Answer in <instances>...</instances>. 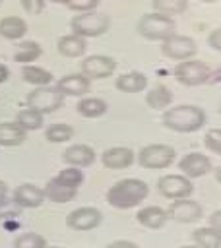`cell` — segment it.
Masks as SVG:
<instances>
[{
	"mask_svg": "<svg viewBox=\"0 0 221 248\" xmlns=\"http://www.w3.org/2000/svg\"><path fill=\"white\" fill-rule=\"evenodd\" d=\"M161 122L167 130H173L178 134H192L205 124V112L196 105H178V107L165 108Z\"/></svg>",
	"mask_w": 221,
	"mask_h": 248,
	"instance_id": "obj_1",
	"label": "cell"
},
{
	"mask_svg": "<svg viewBox=\"0 0 221 248\" xmlns=\"http://www.w3.org/2000/svg\"><path fill=\"white\" fill-rule=\"evenodd\" d=\"M149 194V186L140 178H122L107 190L109 205L116 209H130L142 203Z\"/></svg>",
	"mask_w": 221,
	"mask_h": 248,
	"instance_id": "obj_2",
	"label": "cell"
},
{
	"mask_svg": "<svg viewBox=\"0 0 221 248\" xmlns=\"http://www.w3.org/2000/svg\"><path fill=\"white\" fill-rule=\"evenodd\" d=\"M174 19L171 16H163L157 12L151 14H143L136 25V31L147 39V41H165L167 37H171L174 33Z\"/></svg>",
	"mask_w": 221,
	"mask_h": 248,
	"instance_id": "obj_3",
	"label": "cell"
},
{
	"mask_svg": "<svg viewBox=\"0 0 221 248\" xmlns=\"http://www.w3.org/2000/svg\"><path fill=\"white\" fill-rule=\"evenodd\" d=\"M109 25H110L109 16L97 14V12H83L79 16H74L72 21H70L72 33H76V35H79L83 39L99 37V35L107 33Z\"/></svg>",
	"mask_w": 221,
	"mask_h": 248,
	"instance_id": "obj_4",
	"label": "cell"
},
{
	"mask_svg": "<svg viewBox=\"0 0 221 248\" xmlns=\"http://www.w3.org/2000/svg\"><path fill=\"white\" fill-rule=\"evenodd\" d=\"M176 157V151L167 143H149L138 151V163L143 169L161 170L167 169Z\"/></svg>",
	"mask_w": 221,
	"mask_h": 248,
	"instance_id": "obj_5",
	"label": "cell"
},
{
	"mask_svg": "<svg viewBox=\"0 0 221 248\" xmlns=\"http://www.w3.org/2000/svg\"><path fill=\"white\" fill-rule=\"evenodd\" d=\"M25 103L29 108H35L39 110L41 114H48V112H54L58 110L62 105H64V93H60L54 87L50 85H43V87H35L27 97H25Z\"/></svg>",
	"mask_w": 221,
	"mask_h": 248,
	"instance_id": "obj_6",
	"label": "cell"
},
{
	"mask_svg": "<svg viewBox=\"0 0 221 248\" xmlns=\"http://www.w3.org/2000/svg\"><path fill=\"white\" fill-rule=\"evenodd\" d=\"M174 78L178 83L182 85H188V87H196V85H202L207 81L209 78V66L202 60H194V58H188V60H180L174 70H173Z\"/></svg>",
	"mask_w": 221,
	"mask_h": 248,
	"instance_id": "obj_7",
	"label": "cell"
},
{
	"mask_svg": "<svg viewBox=\"0 0 221 248\" xmlns=\"http://www.w3.org/2000/svg\"><path fill=\"white\" fill-rule=\"evenodd\" d=\"M161 52H163V56L180 62V60H188V58L196 56L198 46H196V41H194L192 37L173 33L171 37H167V39L163 41Z\"/></svg>",
	"mask_w": 221,
	"mask_h": 248,
	"instance_id": "obj_8",
	"label": "cell"
},
{
	"mask_svg": "<svg viewBox=\"0 0 221 248\" xmlns=\"http://www.w3.org/2000/svg\"><path fill=\"white\" fill-rule=\"evenodd\" d=\"M157 190L161 196L169 200H180L188 198L194 192V184L184 174H163L157 180Z\"/></svg>",
	"mask_w": 221,
	"mask_h": 248,
	"instance_id": "obj_9",
	"label": "cell"
},
{
	"mask_svg": "<svg viewBox=\"0 0 221 248\" xmlns=\"http://www.w3.org/2000/svg\"><path fill=\"white\" fill-rule=\"evenodd\" d=\"M116 70V60L112 56L105 54H91L81 60V74L91 81V79H105L112 76Z\"/></svg>",
	"mask_w": 221,
	"mask_h": 248,
	"instance_id": "obj_10",
	"label": "cell"
},
{
	"mask_svg": "<svg viewBox=\"0 0 221 248\" xmlns=\"http://www.w3.org/2000/svg\"><path fill=\"white\" fill-rule=\"evenodd\" d=\"M101 221H103V213H101L97 207H89V205L78 207V209L70 211L68 217H66L68 229L78 231V232L97 229V227L101 225Z\"/></svg>",
	"mask_w": 221,
	"mask_h": 248,
	"instance_id": "obj_11",
	"label": "cell"
},
{
	"mask_svg": "<svg viewBox=\"0 0 221 248\" xmlns=\"http://www.w3.org/2000/svg\"><path fill=\"white\" fill-rule=\"evenodd\" d=\"M167 215L169 219L176 221V223H196L204 217V209L198 202L194 200H188V198H180V200H174L171 202L169 209H167Z\"/></svg>",
	"mask_w": 221,
	"mask_h": 248,
	"instance_id": "obj_12",
	"label": "cell"
},
{
	"mask_svg": "<svg viewBox=\"0 0 221 248\" xmlns=\"http://www.w3.org/2000/svg\"><path fill=\"white\" fill-rule=\"evenodd\" d=\"M211 161L207 155L204 153H198V151H192V153H186L180 161H178V170H182V174L186 178H200V176H205L209 170H211Z\"/></svg>",
	"mask_w": 221,
	"mask_h": 248,
	"instance_id": "obj_13",
	"label": "cell"
},
{
	"mask_svg": "<svg viewBox=\"0 0 221 248\" xmlns=\"http://www.w3.org/2000/svg\"><path fill=\"white\" fill-rule=\"evenodd\" d=\"M12 202L17 207H25V209H35L39 205H43L45 202V192L41 186L31 184V182H23L14 190V198Z\"/></svg>",
	"mask_w": 221,
	"mask_h": 248,
	"instance_id": "obj_14",
	"label": "cell"
},
{
	"mask_svg": "<svg viewBox=\"0 0 221 248\" xmlns=\"http://www.w3.org/2000/svg\"><path fill=\"white\" fill-rule=\"evenodd\" d=\"M56 89L60 93H64V97L66 95H70V97H85L89 93V89H91V81L81 72L79 74H68V76H64V78H60L56 81Z\"/></svg>",
	"mask_w": 221,
	"mask_h": 248,
	"instance_id": "obj_15",
	"label": "cell"
},
{
	"mask_svg": "<svg viewBox=\"0 0 221 248\" xmlns=\"http://www.w3.org/2000/svg\"><path fill=\"white\" fill-rule=\"evenodd\" d=\"M136 161V153L130 147H109L101 155V163L110 170L128 169Z\"/></svg>",
	"mask_w": 221,
	"mask_h": 248,
	"instance_id": "obj_16",
	"label": "cell"
},
{
	"mask_svg": "<svg viewBox=\"0 0 221 248\" xmlns=\"http://www.w3.org/2000/svg\"><path fill=\"white\" fill-rule=\"evenodd\" d=\"M95 157H97L95 155V149L91 145H87V143H74L62 155V159H64V163L68 167H78V169L93 165L95 163Z\"/></svg>",
	"mask_w": 221,
	"mask_h": 248,
	"instance_id": "obj_17",
	"label": "cell"
},
{
	"mask_svg": "<svg viewBox=\"0 0 221 248\" xmlns=\"http://www.w3.org/2000/svg\"><path fill=\"white\" fill-rule=\"evenodd\" d=\"M136 221L142 227L155 231V229L165 227V223L169 221V215H167V209H163L161 205H147L136 213Z\"/></svg>",
	"mask_w": 221,
	"mask_h": 248,
	"instance_id": "obj_18",
	"label": "cell"
},
{
	"mask_svg": "<svg viewBox=\"0 0 221 248\" xmlns=\"http://www.w3.org/2000/svg\"><path fill=\"white\" fill-rule=\"evenodd\" d=\"M56 48H58V52H60L62 56H66V58H79V56L85 54L87 43H85L83 37H79V35H76V33H70V35H64V37L58 39Z\"/></svg>",
	"mask_w": 221,
	"mask_h": 248,
	"instance_id": "obj_19",
	"label": "cell"
},
{
	"mask_svg": "<svg viewBox=\"0 0 221 248\" xmlns=\"http://www.w3.org/2000/svg\"><path fill=\"white\" fill-rule=\"evenodd\" d=\"M45 192V198L48 202H54V203H66V202H72L78 194V188H70L62 182H58L56 178H50L47 182V186L43 188Z\"/></svg>",
	"mask_w": 221,
	"mask_h": 248,
	"instance_id": "obj_20",
	"label": "cell"
},
{
	"mask_svg": "<svg viewBox=\"0 0 221 248\" xmlns=\"http://www.w3.org/2000/svg\"><path fill=\"white\" fill-rule=\"evenodd\" d=\"M27 33V21L19 16H6L0 19V37L8 41L23 39Z\"/></svg>",
	"mask_w": 221,
	"mask_h": 248,
	"instance_id": "obj_21",
	"label": "cell"
},
{
	"mask_svg": "<svg viewBox=\"0 0 221 248\" xmlns=\"http://www.w3.org/2000/svg\"><path fill=\"white\" fill-rule=\"evenodd\" d=\"M114 85L122 93H140L147 87V78L142 72H128V74H120Z\"/></svg>",
	"mask_w": 221,
	"mask_h": 248,
	"instance_id": "obj_22",
	"label": "cell"
},
{
	"mask_svg": "<svg viewBox=\"0 0 221 248\" xmlns=\"http://www.w3.org/2000/svg\"><path fill=\"white\" fill-rule=\"evenodd\" d=\"M27 138V132L17 122H0V145L16 147L21 145Z\"/></svg>",
	"mask_w": 221,
	"mask_h": 248,
	"instance_id": "obj_23",
	"label": "cell"
},
{
	"mask_svg": "<svg viewBox=\"0 0 221 248\" xmlns=\"http://www.w3.org/2000/svg\"><path fill=\"white\" fill-rule=\"evenodd\" d=\"M107 108L109 105L101 97H81L79 103L76 105L78 114H81L83 118H99L107 112Z\"/></svg>",
	"mask_w": 221,
	"mask_h": 248,
	"instance_id": "obj_24",
	"label": "cell"
},
{
	"mask_svg": "<svg viewBox=\"0 0 221 248\" xmlns=\"http://www.w3.org/2000/svg\"><path fill=\"white\" fill-rule=\"evenodd\" d=\"M145 103H147V107L153 108V110H165V108L173 103V91H171L167 85L159 83V85L151 87V89L145 93Z\"/></svg>",
	"mask_w": 221,
	"mask_h": 248,
	"instance_id": "obj_25",
	"label": "cell"
},
{
	"mask_svg": "<svg viewBox=\"0 0 221 248\" xmlns=\"http://www.w3.org/2000/svg\"><path fill=\"white\" fill-rule=\"evenodd\" d=\"M192 240L200 248H221V232L209 225L192 231Z\"/></svg>",
	"mask_w": 221,
	"mask_h": 248,
	"instance_id": "obj_26",
	"label": "cell"
},
{
	"mask_svg": "<svg viewBox=\"0 0 221 248\" xmlns=\"http://www.w3.org/2000/svg\"><path fill=\"white\" fill-rule=\"evenodd\" d=\"M21 78H23L25 83H31V85H37V87L48 85L54 79L48 70H45L41 66H33V64H25L21 68Z\"/></svg>",
	"mask_w": 221,
	"mask_h": 248,
	"instance_id": "obj_27",
	"label": "cell"
},
{
	"mask_svg": "<svg viewBox=\"0 0 221 248\" xmlns=\"http://www.w3.org/2000/svg\"><path fill=\"white\" fill-rule=\"evenodd\" d=\"M16 122H17L25 132H33V130L43 128V124H45V114H41L39 110L27 107V108H21V110L17 112Z\"/></svg>",
	"mask_w": 221,
	"mask_h": 248,
	"instance_id": "obj_28",
	"label": "cell"
},
{
	"mask_svg": "<svg viewBox=\"0 0 221 248\" xmlns=\"http://www.w3.org/2000/svg\"><path fill=\"white\" fill-rule=\"evenodd\" d=\"M41 54H43V48H41V45L37 41H23V43H19V46H17V50L14 54V60L21 62L25 66L29 62H35Z\"/></svg>",
	"mask_w": 221,
	"mask_h": 248,
	"instance_id": "obj_29",
	"label": "cell"
},
{
	"mask_svg": "<svg viewBox=\"0 0 221 248\" xmlns=\"http://www.w3.org/2000/svg\"><path fill=\"white\" fill-rule=\"evenodd\" d=\"M45 138L50 143H62V141H68V140L74 138V128L66 122H54V124L47 126Z\"/></svg>",
	"mask_w": 221,
	"mask_h": 248,
	"instance_id": "obj_30",
	"label": "cell"
},
{
	"mask_svg": "<svg viewBox=\"0 0 221 248\" xmlns=\"http://www.w3.org/2000/svg\"><path fill=\"white\" fill-rule=\"evenodd\" d=\"M151 8L163 16H176L188 8V0H151Z\"/></svg>",
	"mask_w": 221,
	"mask_h": 248,
	"instance_id": "obj_31",
	"label": "cell"
},
{
	"mask_svg": "<svg viewBox=\"0 0 221 248\" xmlns=\"http://www.w3.org/2000/svg\"><path fill=\"white\" fill-rule=\"evenodd\" d=\"M54 178H56L58 182L70 186V188H79L81 182H83V172H81L78 167H66V169H62Z\"/></svg>",
	"mask_w": 221,
	"mask_h": 248,
	"instance_id": "obj_32",
	"label": "cell"
},
{
	"mask_svg": "<svg viewBox=\"0 0 221 248\" xmlns=\"http://www.w3.org/2000/svg\"><path fill=\"white\" fill-rule=\"evenodd\" d=\"M47 240L39 232H21L14 240V248H45Z\"/></svg>",
	"mask_w": 221,
	"mask_h": 248,
	"instance_id": "obj_33",
	"label": "cell"
},
{
	"mask_svg": "<svg viewBox=\"0 0 221 248\" xmlns=\"http://www.w3.org/2000/svg\"><path fill=\"white\" fill-rule=\"evenodd\" d=\"M204 143H205V147H207L211 153H215V155L221 157V128H211V130H207L205 136H204Z\"/></svg>",
	"mask_w": 221,
	"mask_h": 248,
	"instance_id": "obj_34",
	"label": "cell"
},
{
	"mask_svg": "<svg viewBox=\"0 0 221 248\" xmlns=\"http://www.w3.org/2000/svg\"><path fill=\"white\" fill-rule=\"evenodd\" d=\"M70 10L74 12H93L97 6H99V0H68L66 4Z\"/></svg>",
	"mask_w": 221,
	"mask_h": 248,
	"instance_id": "obj_35",
	"label": "cell"
},
{
	"mask_svg": "<svg viewBox=\"0 0 221 248\" xmlns=\"http://www.w3.org/2000/svg\"><path fill=\"white\" fill-rule=\"evenodd\" d=\"M19 2H21V8L31 16H37L45 10V0H19Z\"/></svg>",
	"mask_w": 221,
	"mask_h": 248,
	"instance_id": "obj_36",
	"label": "cell"
},
{
	"mask_svg": "<svg viewBox=\"0 0 221 248\" xmlns=\"http://www.w3.org/2000/svg\"><path fill=\"white\" fill-rule=\"evenodd\" d=\"M207 43H209V46H211L213 50H219V52H221V27H217V29H213V31L209 33Z\"/></svg>",
	"mask_w": 221,
	"mask_h": 248,
	"instance_id": "obj_37",
	"label": "cell"
},
{
	"mask_svg": "<svg viewBox=\"0 0 221 248\" xmlns=\"http://www.w3.org/2000/svg\"><path fill=\"white\" fill-rule=\"evenodd\" d=\"M207 225H209V227H213V229H217V231L221 232V209L213 211V213L207 217Z\"/></svg>",
	"mask_w": 221,
	"mask_h": 248,
	"instance_id": "obj_38",
	"label": "cell"
},
{
	"mask_svg": "<svg viewBox=\"0 0 221 248\" xmlns=\"http://www.w3.org/2000/svg\"><path fill=\"white\" fill-rule=\"evenodd\" d=\"M107 248H140V246L132 240H112Z\"/></svg>",
	"mask_w": 221,
	"mask_h": 248,
	"instance_id": "obj_39",
	"label": "cell"
},
{
	"mask_svg": "<svg viewBox=\"0 0 221 248\" xmlns=\"http://www.w3.org/2000/svg\"><path fill=\"white\" fill-rule=\"evenodd\" d=\"M6 196H8V184L0 180V207L6 205Z\"/></svg>",
	"mask_w": 221,
	"mask_h": 248,
	"instance_id": "obj_40",
	"label": "cell"
},
{
	"mask_svg": "<svg viewBox=\"0 0 221 248\" xmlns=\"http://www.w3.org/2000/svg\"><path fill=\"white\" fill-rule=\"evenodd\" d=\"M8 78H10V70H8V66H6V64H0V83H4Z\"/></svg>",
	"mask_w": 221,
	"mask_h": 248,
	"instance_id": "obj_41",
	"label": "cell"
},
{
	"mask_svg": "<svg viewBox=\"0 0 221 248\" xmlns=\"http://www.w3.org/2000/svg\"><path fill=\"white\" fill-rule=\"evenodd\" d=\"M215 180L221 184V165H219V167H215Z\"/></svg>",
	"mask_w": 221,
	"mask_h": 248,
	"instance_id": "obj_42",
	"label": "cell"
},
{
	"mask_svg": "<svg viewBox=\"0 0 221 248\" xmlns=\"http://www.w3.org/2000/svg\"><path fill=\"white\" fill-rule=\"evenodd\" d=\"M50 2H56V4H68V0H50Z\"/></svg>",
	"mask_w": 221,
	"mask_h": 248,
	"instance_id": "obj_43",
	"label": "cell"
},
{
	"mask_svg": "<svg viewBox=\"0 0 221 248\" xmlns=\"http://www.w3.org/2000/svg\"><path fill=\"white\" fill-rule=\"evenodd\" d=\"M180 248H200V246H196V244H188V246H180Z\"/></svg>",
	"mask_w": 221,
	"mask_h": 248,
	"instance_id": "obj_44",
	"label": "cell"
},
{
	"mask_svg": "<svg viewBox=\"0 0 221 248\" xmlns=\"http://www.w3.org/2000/svg\"><path fill=\"white\" fill-rule=\"evenodd\" d=\"M200 2H205V4H211V2H217V0H200Z\"/></svg>",
	"mask_w": 221,
	"mask_h": 248,
	"instance_id": "obj_45",
	"label": "cell"
},
{
	"mask_svg": "<svg viewBox=\"0 0 221 248\" xmlns=\"http://www.w3.org/2000/svg\"><path fill=\"white\" fill-rule=\"evenodd\" d=\"M45 248H62V246H48V244H47Z\"/></svg>",
	"mask_w": 221,
	"mask_h": 248,
	"instance_id": "obj_46",
	"label": "cell"
},
{
	"mask_svg": "<svg viewBox=\"0 0 221 248\" xmlns=\"http://www.w3.org/2000/svg\"><path fill=\"white\" fill-rule=\"evenodd\" d=\"M219 114H221V103H219Z\"/></svg>",
	"mask_w": 221,
	"mask_h": 248,
	"instance_id": "obj_47",
	"label": "cell"
},
{
	"mask_svg": "<svg viewBox=\"0 0 221 248\" xmlns=\"http://www.w3.org/2000/svg\"><path fill=\"white\" fill-rule=\"evenodd\" d=\"M0 4H2V0H0Z\"/></svg>",
	"mask_w": 221,
	"mask_h": 248,
	"instance_id": "obj_48",
	"label": "cell"
}]
</instances>
